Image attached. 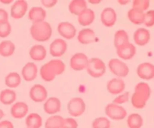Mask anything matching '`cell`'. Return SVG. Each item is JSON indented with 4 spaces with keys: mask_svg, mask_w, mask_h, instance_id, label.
<instances>
[{
    "mask_svg": "<svg viewBox=\"0 0 154 128\" xmlns=\"http://www.w3.org/2000/svg\"><path fill=\"white\" fill-rule=\"evenodd\" d=\"M8 21V14L5 9L0 8V24Z\"/></svg>",
    "mask_w": 154,
    "mask_h": 128,
    "instance_id": "cell-40",
    "label": "cell"
},
{
    "mask_svg": "<svg viewBox=\"0 0 154 128\" xmlns=\"http://www.w3.org/2000/svg\"><path fill=\"white\" fill-rule=\"evenodd\" d=\"M66 70V64L59 59H54L41 67L40 75L47 82L54 81L57 75H62Z\"/></svg>",
    "mask_w": 154,
    "mask_h": 128,
    "instance_id": "cell-1",
    "label": "cell"
},
{
    "mask_svg": "<svg viewBox=\"0 0 154 128\" xmlns=\"http://www.w3.org/2000/svg\"><path fill=\"white\" fill-rule=\"evenodd\" d=\"M63 117L60 115H51L46 120L45 128H61L63 122Z\"/></svg>",
    "mask_w": 154,
    "mask_h": 128,
    "instance_id": "cell-33",
    "label": "cell"
},
{
    "mask_svg": "<svg viewBox=\"0 0 154 128\" xmlns=\"http://www.w3.org/2000/svg\"><path fill=\"white\" fill-rule=\"evenodd\" d=\"M150 7V1L148 0H135L132 2V8L144 11Z\"/></svg>",
    "mask_w": 154,
    "mask_h": 128,
    "instance_id": "cell-35",
    "label": "cell"
},
{
    "mask_svg": "<svg viewBox=\"0 0 154 128\" xmlns=\"http://www.w3.org/2000/svg\"><path fill=\"white\" fill-rule=\"evenodd\" d=\"M101 22L105 27H112L117 22V15L115 10L112 8H105L100 14Z\"/></svg>",
    "mask_w": 154,
    "mask_h": 128,
    "instance_id": "cell-12",
    "label": "cell"
},
{
    "mask_svg": "<svg viewBox=\"0 0 154 128\" xmlns=\"http://www.w3.org/2000/svg\"><path fill=\"white\" fill-rule=\"evenodd\" d=\"M129 2V1H122V0H119L118 1V3L119 4H120V5H126V4H128V3Z\"/></svg>",
    "mask_w": 154,
    "mask_h": 128,
    "instance_id": "cell-44",
    "label": "cell"
},
{
    "mask_svg": "<svg viewBox=\"0 0 154 128\" xmlns=\"http://www.w3.org/2000/svg\"><path fill=\"white\" fill-rule=\"evenodd\" d=\"M150 87L146 82H139L135 87V91L131 97V102L134 108L141 109L145 107L147 100L150 99Z\"/></svg>",
    "mask_w": 154,
    "mask_h": 128,
    "instance_id": "cell-2",
    "label": "cell"
},
{
    "mask_svg": "<svg viewBox=\"0 0 154 128\" xmlns=\"http://www.w3.org/2000/svg\"><path fill=\"white\" fill-rule=\"evenodd\" d=\"M137 75L144 80H150L154 78V65L150 63H142L137 68Z\"/></svg>",
    "mask_w": 154,
    "mask_h": 128,
    "instance_id": "cell-14",
    "label": "cell"
},
{
    "mask_svg": "<svg viewBox=\"0 0 154 128\" xmlns=\"http://www.w3.org/2000/svg\"><path fill=\"white\" fill-rule=\"evenodd\" d=\"M29 97L33 102H44L48 97V90L42 84H35L30 88Z\"/></svg>",
    "mask_w": 154,
    "mask_h": 128,
    "instance_id": "cell-10",
    "label": "cell"
},
{
    "mask_svg": "<svg viewBox=\"0 0 154 128\" xmlns=\"http://www.w3.org/2000/svg\"><path fill=\"white\" fill-rule=\"evenodd\" d=\"M21 76L16 72H12L8 74L5 78V84L9 88H16L20 84Z\"/></svg>",
    "mask_w": 154,
    "mask_h": 128,
    "instance_id": "cell-30",
    "label": "cell"
},
{
    "mask_svg": "<svg viewBox=\"0 0 154 128\" xmlns=\"http://www.w3.org/2000/svg\"><path fill=\"white\" fill-rule=\"evenodd\" d=\"M15 51V45L9 40H5L0 42V55L4 57H8L13 55Z\"/></svg>",
    "mask_w": 154,
    "mask_h": 128,
    "instance_id": "cell-31",
    "label": "cell"
},
{
    "mask_svg": "<svg viewBox=\"0 0 154 128\" xmlns=\"http://www.w3.org/2000/svg\"><path fill=\"white\" fill-rule=\"evenodd\" d=\"M87 8V2L84 0H73L69 5V10L70 13L77 16Z\"/></svg>",
    "mask_w": 154,
    "mask_h": 128,
    "instance_id": "cell-28",
    "label": "cell"
},
{
    "mask_svg": "<svg viewBox=\"0 0 154 128\" xmlns=\"http://www.w3.org/2000/svg\"><path fill=\"white\" fill-rule=\"evenodd\" d=\"M28 10V4L24 0H18L14 2L11 8V16L14 19L22 18Z\"/></svg>",
    "mask_w": 154,
    "mask_h": 128,
    "instance_id": "cell-13",
    "label": "cell"
},
{
    "mask_svg": "<svg viewBox=\"0 0 154 128\" xmlns=\"http://www.w3.org/2000/svg\"><path fill=\"white\" fill-rule=\"evenodd\" d=\"M87 72L92 78H98L103 76L106 72V65L101 59L93 57L89 60Z\"/></svg>",
    "mask_w": 154,
    "mask_h": 128,
    "instance_id": "cell-4",
    "label": "cell"
},
{
    "mask_svg": "<svg viewBox=\"0 0 154 128\" xmlns=\"http://www.w3.org/2000/svg\"><path fill=\"white\" fill-rule=\"evenodd\" d=\"M68 48L67 43L62 39H56L50 45V54L54 57H61Z\"/></svg>",
    "mask_w": 154,
    "mask_h": 128,
    "instance_id": "cell-9",
    "label": "cell"
},
{
    "mask_svg": "<svg viewBox=\"0 0 154 128\" xmlns=\"http://www.w3.org/2000/svg\"><path fill=\"white\" fill-rule=\"evenodd\" d=\"M10 112L14 118L22 119L28 114L29 106L24 102H17L12 105Z\"/></svg>",
    "mask_w": 154,
    "mask_h": 128,
    "instance_id": "cell-15",
    "label": "cell"
},
{
    "mask_svg": "<svg viewBox=\"0 0 154 128\" xmlns=\"http://www.w3.org/2000/svg\"><path fill=\"white\" fill-rule=\"evenodd\" d=\"M29 57L35 61H42L47 57V50L43 45H35L30 48Z\"/></svg>",
    "mask_w": 154,
    "mask_h": 128,
    "instance_id": "cell-23",
    "label": "cell"
},
{
    "mask_svg": "<svg viewBox=\"0 0 154 128\" xmlns=\"http://www.w3.org/2000/svg\"><path fill=\"white\" fill-rule=\"evenodd\" d=\"M0 128H14L13 123L8 120H0Z\"/></svg>",
    "mask_w": 154,
    "mask_h": 128,
    "instance_id": "cell-41",
    "label": "cell"
},
{
    "mask_svg": "<svg viewBox=\"0 0 154 128\" xmlns=\"http://www.w3.org/2000/svg\"><path fill=\"white\" fill-rule=\"evenodd\" d=\"M57 3V0H42V4L45 8H52Z\"/></svg>",
    "mask_w": 154,
    "mask_h": 128,
    "instance_id": "cell-42",
    "label": "cell"
},
{
    "mask_svg": "<svg viewBox=\"0 0 154 128\" xmlns=\"http://www.w3.org/2000/svg\"><path fill=\"white\" fill-rule=\"evenodd\" d=\"M68 111L71 116L78 117L82 115L86 110V104L81 97H74L69 100L67 105Z\"/></svg>",
    "mask_w": 154,
    "mask_h": 128,
    "instance_id": "cell-6",
    "label": "cell"
},
{
    "mask_svg": "<svg viewBox=\"0 0 154 128\" xmlns=\"http://www.w3.org/2000/svg\"><path fill=\"white\" fill-rule=\"evenodd\" d=\"M144 24L147 27H151L154 26V10L147 11L146 12Z\"/></svg>",
    "mask_w": 154,
    "mask_h": 128,
    "instance_id": "cell-38",
    "label": "cell"
},
{
    "mask_svg": "<svg viewBox=\"0 0 154 128\" xmlns=\"http://www.w3.org/2000/svg\"><path fill=\"white\" fill-rule=\"evenodd\" d=\"M135 43L138 46H144L147 45L150 39V33L145 28H139L135 30L133 35Z\"/></svg>",
    "mask_w": 154,
    "mask_h": 128,
    "instance_id": "cell-21",
    "label": "cell"
},
{
    "mask_svg": "<svg viewBox=\"0 0 154 128\" xmlns=\"http://www.w3.org/2000/svg\"><path fill=\"white\" fill-rule=\"evenodd\" d=\"M125 88H126V84L121 78H112L108 81L107 84V90L112 95L120 94L124 91Z\"/></svg>",
    "mask_w": 154,
    "mask_h": 128,
    "instance_id": "cell-16",
    "label": "cell"
},
{
    "mask_svg": "<svg viewBox=\"0 0 154 128\" xmlns=\"http://www.w3.org/2000/svg\"><path fill=\"white\" fill-rule=\"evenodd\" d=\"M42 122V116L38 113H30L26 116L25 120L26 128H41Z\"/></svg>",
    "mask_w": 154,
    "mask_h": 128,
    "instance_id": "cell-27",
    "label": "cell"
},
{
    "mask_svg": "<svg viewBox=\"0 0 154 128\" xmlns=\"http://www.w3.org/2000/svg\"><path fill=\"white\" fill-rule=\"evenodd\" d=\"M61 128H78V121L73 117H66L63 119Z\"/></svg>",
    "mask_w": 154,
    "mask_h": 128,
    "instance_id": "cell-37",
    "label": "cell"
},
{
    "mask_svg": "<svg viewBox=\"0 0 154 128\" xmlns=\"http://www.w3.org/2000/svg\"><path fill=\"white\" fill-rule=\"evenodd\" d=\"M89 63V58L85 54L76 53L70 59V67L75 71H82L86 69Z\"/></svg>",
    "mask_w": 154,
    "mask_h": 128,
    "instance_id": "cell-8",
    "label": "cell"
},
{
    "mask_svg": "<svg viewBox=\"0 0 154 128\" xmlns=\"http://www.w3.org/2000/svg\"><path fill=\"white\" fill-rule=\"evenodd\" d=\"M17 99V93L12 89H5L0 92V102L5 105L13 104Z\"/></svg>",
    "mask_w": 154,
    "mask_h": 128,
    "instance_id": "cell-25",
    "label": "cell"
},
{
    "mask_svg": "<svg viewBox=\"0 0 154 128\" xmlns=\"http://www.w3.org/2000/svg\"><path fill=\"white\" fill-rule=\"evenodd\" d=\"M89 2L96 5V4H99V3H100L101 1H100V0H97V1H89Z\"/></svg>",
    "mask_w": 154,
    "mask_h": 128,
    "instance_id": "cell-46",
    "label": "cell"
},
{
    "mask_svg": "<svg viewBox=\"0 0 154 128\" xmlns=\"http://www.w3.org/2000/svg\"><path fill=\"white\" fill-rule=\"evenodd\" d=\"M96 19V14L92 9L87 8L78 16V21L80 25L87 27L93 23Z\"/></svg>",
    "mask_w": 154,
    "mask_h": 128,
    "instance_id": "cell-24",
    "label": "cell"
},
{
    "mask_svg": "<svg viewBox=\"0 0 154 128\" xmlns=\"http://www.w3.org/2000/svg\"><path fill=\"white\" fill-rule=\"evenodd\" d=\"M4 116H5L4 111H3L2 109H1V108H0V120H2V119L4 117Z\"/></svg>",
    "mask_w": 154,
    "mask_h": 128,
    "instance_id": "cell-43",
    "label": "cell"
},
{
    "mask_svg": "<svg viewBox=\"0 0 154 128\" xmlns=\"http://www.w3.org/2000/svg\"><path fill=\"white\" fill-rule=\"evenodd\" d=\"M126 123L129 128H141L144 124V120L141 114L133 113L128 116Z\"/></svg>",
    "mask_w": 154,
    "mask_h": 128,
    "instance_id": "cell-32",
    "label": "cell"
},
{
    "mask_svg": "<svg viewBox=\"0 0 154 128\" xmlns=\"http://www.w3.org/2000/svg\"><path fill=\"white\" fill-rule=\"evenodd\" d=\"M57 31L62 37L68 40L74 39L77 34V30L75 26L67 21L59 23L57 26Z\"/></svg>",
    "mask_w": 154,
    "mask_h": 128,
    "instance_id": "cell-11",
    "label": "cell"
},
{
    "mask_svg": "<svg viewBox=\"0 0 154 128\" xmlns=\"http://www.w3.org/2000/svg\"><path fill=\"white\" fill-rule=\"evenodd\" d=\"M144 16H145V13L144 11L132 8L129 9L127 13V17L129 21L133 24H135V25L144 23Z\"/></svg>",
    "mask_w": 154,
    "mask_h": 128,
    "instance_id": "cell-26",
    "label": "cell"
},
{
    "mask_svg": "<svg viewBox=\"0 0 154 128\" xmlns=\"http://www.w3.org/2000/svg\"><path fill=\"white\" fill-rule=\"evenodd\" d=\"M129 42V35L127 32L123 30H117L114 34V44L116 49L120 48L123 45H126Z\"/></svg>",
    "mask_w": 154,
    "mask_h": 128,
    "instance_id": "cell-29",
    "label": "cell"
},
{
    "mask_svg": "<svg viewBox=\"0 0 154 128\" xmlns=\"http://www.w3.org/2000/svg\"><path fill=\"white\" fill-rule=\"evenodd\" d=\"M108 67L111 73L115 75L119 78L126 77L129 72V69L126 63L117 58L110 60L108 62Z\"/></svg>",
    "mask_w": 154,
    "mask_h": 128,
    "instance_id": "cell-5",
    "label": "cell"
},
{
    "mask_svg": "<svg viewBox=\"0 0 154 128\" xmlns=\"http://www.w3.org/2000/svg\"><path fill=\"white\" fill-rule=\"evenodd\" d=\"M0 2L8 5V4H11V3L12 2V1H11V0H9V1H3V0H1V1H0Z\"/></svg>",
    "mask_w": 154,
    "mask_h": 128,
    "instance_id": "cell-45",
    "label": "cell"
},
{
    "mask_svg": "<svg viewBox=\"0 0 154 128\" xmlns=\"http://www.w3.org/2000/svg\"><path fill=\"white\" fill-rule=\"evenodd\" d=\"M11 33V25L8 22L0 24V38H6Z\"/></svg>",
    "mask_w": 154,
    "mask_h": 128,
    "instance_id": "cell-36",
    "label": "cell"
},
{
    "mask_svg": "<svg viewBox=\"0 0 154 128\" xmlns=\"http://www.w3.org/2000/svg\"><path fill=\"white\" fill-rule=\"evenodd\" d=\"M38 67L32 62H29L23 67L21 75L26 81H32L37 77Z\"/></svg>",
    "mask_w": 154,
    "mask_h": 128,
    "instance_id": "cell-19",
    "label": "cell"
},
{
    "mask_svg": "<svg viewBox=\"0 0 154 128\" xmlns=\"http://www.w3.org/2000/svg\"><path fill=\"white\" fill-rule=\"evenodd\" d=\"M30 34L35 41L46 42L52 36V28L49 23L45 20L32 23L30 27Z\"/></svg>",
    "mask_w": 154,
    "mask_h": 128,
    "instance_id": "cell-3",
    "label": "cell"
},
{
    "mask_svg": "<svg viewBox=\"0 0 154 128\" xmlns=\"http://www.w3.org/2000/svg\"><path fill=\"white\" fill-rule=\"evenodd\" d=\"M111 121L106 117H96L92 123V128H111Z\"/></svg>",
    "mask_w": 154,
    "mask_h": 128,
    "instance_id": "cell-34",
    "label": "cell"
},
{
    "mask_svg": "<svg viewBox=\"0 0 154 128\" xmlns=\"http://www.w3.org/2000/svg\"><path fill=\"white\" fill-rule=\"evenodd\" d=\"M78 40L82 45H89L96 42L97 37L94 30L90 28H85L78 33Z\"/></svg>",
    "mask_w": 154,
    "mask_h": 128,
    "instance_id": "cell-20",
    "label": "cell"
},
{
    "mask_svg": "<svg viewBox=\"0 0 154 128\" xmlns=\"http://www.w3.org/2000/svg\"><path fill=\"white\" fill-rule=\"evenodd\" d=\"M136 54V48L133 44L129 42L117 49V54L122 60H129L134 57Z\"/></svg>",
    "mask_w": 154,
    "mask_h": 128,
    "instance_id": "cell-17",
    "label": "cell"
},
{
    "mask_svg": "<svg viewBox=\"0 0 154 128\" xmlns=\"http://www.w3.org/2000/svg\"><path fill=\"white\" fill-rule=\"evenodd\" d=\"M46 17V11L42 7H32L29 11L28 18L33 23L45 21Z\"/></svg>",
    "mask_w": 154,
    "mask_h": 128,
    "instance_id": "cell-22",
    "label": "cell"
},
{
    "mask_svg": "<svg viewBox=\"0 0 154 128\" xmlns=\"http://www.w3.org/2000/svg\"><path fill=\"white\" fill-rule=\"evenodd\" d=\"M129 99V92H125L122 94L117 96L115 99H114L113 103H115L117 105H121V104L126 103Z\"/></svg>",
    "mask_w": 154,
    "mask_h": 128,
    "instance_id": "cell-39",
    "label": "cell"
},
{
    "mask_svg": "<svg viewBox=\"0 0 154 128\" xmlns=\"http://www.w3.org/2000/svg\"><path fill=\"white\" fill-rule=\"evenodd\" d=\"M105 112L109 118L114 120H123L127 115V111L123 106L113 102L105 106Z\"/></svg>",
    "mask_w": 154,
    "mask_h": 128,
    "instance_id": "cell-7",
    "label": "cell"
},
{
    "mask_svg": "<svg viewBox=\"0 0 154 128\" xmlns=\"http://www.w3.org/2000/svg\"><path fill=\"white\" fill-rule=\"evenodd\" d=\"M44 110L48 114L54 115L61 110V102L57 97H50L44 103Z\"/></svg>",
    "mask_w": 154,
    "mask_h": 128,
    "instance_id": "cell-18",
    "label": "cell"
}]
</instances>
